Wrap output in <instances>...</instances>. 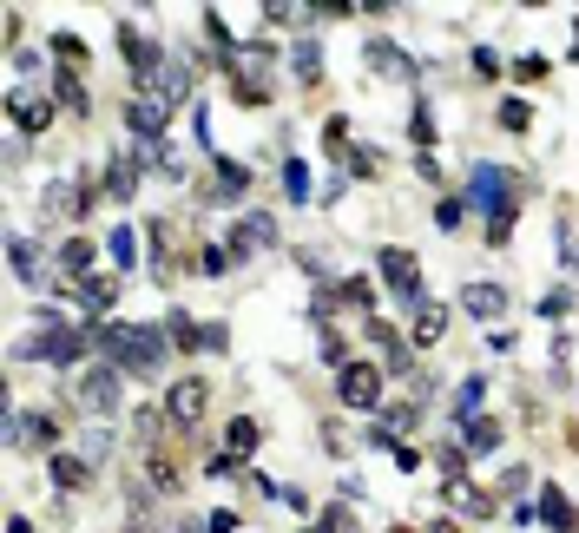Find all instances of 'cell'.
Instances as JSON below:
<instances>
[{"mask_svg":"<svg viewBox=\"0 0 579 533\" xmlns=\"http://www.w3.org/2000/svg\"><path fill=\"white\" fill-rule=\"evenodd\" d=\"M165 356H172V336L132 330V343H126V356H119V369H126V376H158V369H165Z\"/></svg>","mask_w":579,"mask_h":533,"instance_id":"cell-4","label":"cell"},{"mask_svg":"<svg viewBox=\"0 0 579 533\" xmlns=\"http://www.w3.org/2000/svg\"><path fill=\"white\" fill-rule=\"evenodd\" d=\"M165 336H172V349H185V356H191V349H204V323H198V316H185V310L165 316Z\"/></svg>","mask_w":579,"mask_h":533,"instance_id":"cell-18","label":"cell"},{"mask_svg":"<svg viewBox=\"0 0 579 533\" xmlns=\"http://www.w3.org/2000/svg\"><path fill=\"white\" fill-rule=\"evenodd\" d=\"M145 93H152L158 106L172 112L178 99H191V66H185V60H172V66H165V73H158V79H145Z\"/></svg>","mask_w":579,"mask_h":533,"instance_id":"cell-11","label":"cell"},{"mask_svg":"<svg viewBox=\"0 0 579 533\" xmlns=\"http://www.w3.org/2000/svg\"><path fill=\"white\" fill-rule=\"evenodd\" d=\"M7 264H14L20 283H33V244H27V237H14V244H7Z\"/></svg>","mask_w":579,"mask_h":533,"instance_id":"cell-33","label":"cell"},{"mask_svg":"<svg viewBox=\"0 0 579 533\" xmlns=\"http://www.w3.org/2000/svg\"><path fill=\"white\" fill-rule=\"evenodd\" d=\"M119 53H126V66L139 73V86H145V79H158L165 66H172L165 53H158V40H145V33L132 27V20H119Z\"/></svg>","mask_w":579,"mask_h":533,"instance_id":"cell-6","label":"cell"},{"mask_svg":"<svg viewBox=\"0 0 579 533\" xmlns=\"http://www.w3.org/2000/svg\"><path fill=\"white\" fill-rule=\"evenodd\" d=\"M264 244H277V224H270L264 211L231 224V257H251V251H264Z\"/></svg>","mask_w":579,"mask_h":533,"instance_id":"cell-12","label":"cell"},{"mask_svg":"<svg viewBox=\"0 0 579 533\" xmlns=\"http://www.w3.org/2000/svg\"><path fill=\"white\" fill-rule=\"evenodd\" d=\"M573 60H579V14H573Z\"/></svg>","mask_w":579,"mask_h":533,"instance_id":"cell-45","label":"cell"},{"mask_svg":"<svg viewBox=\"0 0 579 533\" xmlns=\"http://www.w3.org/2000/svg\"><path fill=\"white\" fill-rule=\"evenodd\" d=\"M231 264H237L231 251H211V244H204V251H198V270H204V277H218V270H231Z\"/></svg>","mask_w":579,"mask_h":533,"instance_id":"cell-39","label":"cell"},{"mask_svg":"<svg viewBox=\"0 0 579 533\" xmlns=\"http://www.w3.org/2000/svg\"><path fill=\"white\" fill-rule=\"evenodd\" d=\"M481 395H487V382L468 376L461 389H454V415H461V422H474V415H481Z\"/></svg>","mask_w":579,"mask_h":533,"instance_id":"cell-29","label":"cell"},{"mask_svg":"<svg viewBox=\"0 0 579 533\" xmlns=\"http://www.w3.org/2000/svg\"><path fill=\"white\" fill-rule=\"evenodd\" d=\"M461 310H468V316H501L507 290H501V283H468V290H461Z\"/></svg>","mask_w":579,"mask_h":533,"instance_id":"cell-17","label":"cell"},{"mask_svg":"<svg viewBox=\"0 0 579 533\" xmlns=\"http://www.w3.org/2000/svg\"><path fill=\"white\" fill-rule=\"evenodd\" d=\"M494 73H501V60H494L487 47H474V79H494Z\"/></svg>","mask_w":579,"mask_h":533,"instance_id":"cell-42","label":"cell"},{"mask_svg":"<svg viewBox=\"0 0 579 533\" xmlns=\"http://www.w3.org/2000/svg\"><path fill=\"white\" fill-rule=\"evenodd\" d=\"M316 527H323V533H356V514H349V507H329Z\"/></svg>","mask_w":579,"mask_h":533,"instance_id":"cell-40","label":"cell"},{"mask_svg":"<svg viewBox=\"0 0 579 533\" xmlns=\"http://www.w3.org/2000/svg\"><path fill=\"white\" fill-rule=\"evenodd\" d=\"M448 501H454V514H468V520H487V514H494V501H487L481 487H468V481H448Z\"/></svg>","mask_w":579,"mask_h":533,"instance_id":"cell-19","label":"cell"},{"mask_svg":"<svg viewBox=\"0 0 579 533\" xmlns=\"http://www.w3.org/2000/svg\"><path fill=\"white\" fill-rule=\"evenodd\" d=\"M290 66H297L303 86H323V47H316V40H303V47L290 53Z\"/></svg>","mask_w":579,"mask_h":533,"instance_id":"cell-25","label":"cell"},{"mask_svg":"<svg viewBox=\"0 0 579 533\" xmlns=\"http://www.w3.org/2000/svg\"><path fill=\"white\" fill-rule=\"evenodd\" d=\"M540 520H547L553 533H579V507L566 501L560 487H540Z\"/></svg>","mask_w":579,"mask_h":533,"instance_id":"cell-16","label":"cell"},{"mask_svg":"<svg viewBox=\"0 0 579 533\" xmlns=\"http://www.w3.org/2000/svg\"><path fill=\"white\" fill-rule=\"evenodd\" d=\"M533 126V106H527V99H507V106H501V132H527Z\"/></svg>","mask_w":579,"mask_h":533,"instance_id":"cell-32","label":"cell"},{"mask_svg":"<svg viewBox=\"0 0 579 533\" xmlns=\"http://www.w3.org/2000/svg\"><path fill=\"white\" fill-rule=\"evenodd\" d=\"M73 395H79V408H93V415H106V408H119V369H112V362H99V369H86Z\"/></svg>","mask_w":579,"mask_h":533,"instance_id":"cell-8","label":"cell"},{"mask_svg":"<svg viewBox=\"0 0 579 533\" xmlns=\"http://www.w3.org/2000/svg\"><path fill=\"white\" fill-rule=\"evenodd\" d=\"M514 79H520V86H540V79H547V60H540V53H520V60H514Z\"/></svg>","mask_w":579,"mask_h":533,"instance_id":"cell-35","label":"cell"},{"mask_svg":"<svg viewBox=\"0 0 579 533\" xmlns=\"http://www.w3.org/2000/svg\"><path fill=\"white\" fill-rule=\"evenodd\" d=\"M178 533H204V527H198V520H185V527H178Z\"/></svg>","mask_w":579,"mask_h":533,"instance_id":"cell-46","label":"cell"},{"mask_svg":"<svg viewBox=\"0 0 579 533\" xmlns=\"http://www.w3.org/2000/svg\"><path fill=\"white\" fill-rule=\"evenodd\" d=\"M336 395H343V408H376L382 402V369H376V362H349V369H336Z\"/></svg>","mask_w":579,"mask_h":533,"instance_id":"cell-5","label":"cell"},{"mask_svg":"<svg viewBox=\"0 0 579 533\" xmlns=\"http://www.w3.org/2000/svg\"><path fill=\"white\" fill-rule=\"evenodd\" d=\"M53 53H60L66 66H86V40H73V33H53Z\"/></svg>","mask_w":579,"mask_h":533,"instance_id":"cell-36","label":"cell"},{"mask_svg":"<svg viewBox=\"0 0 579 533\" xmlns=\"http://www.w3.org/2000/svg\"><path fill=\"white\" fill-rule=\"evenodd\" d=\"M441 330H448V310H441V303H422V310H415V343L435 349V343H441Z\"/></svg>","mask_w":579,"mask_h":533,"instance_id":"cell-23","label":"cell"},{"mask_svg":"<svg viewBox=\"0 0 579 533\" xmlns=\"http://www.w3.org/2000/svg\"><path fill=\"white\" fill-rule=\"evenodd\" d=\"M126 119H132V132H139V139L145 145H158V139H165V106H158V99H132V106H126Z\"/></svg>","mask_w":579,"mask_h":533,"instance_id":"cell-15","label":"cell"},{"mask_svg":"<svg viewBox=\"0 0 579 533\" xmlns=\"http://www.w3.org/2000/svg\"><path fill=\"white\" fill-rule=\"evenodd\" d=\"M7 119H14L20 132H47V126H53V99H40V93H7Z\"/></svg>","mask_w":579,"mask_h":533,"instance_id":"cell-10","label":"cell"},{"mask_svg":"<svg viewBox=\"0 0 579 533\" xmlns=\"http://www.w3.org/2000/svg\"><path fill=\"white\" fill-rule=\"evenodd\" d=\"M79 303L86 310H112L119 303V277H79Z\"/></svg>","mask_w":579,"mask_h":533,"instance_id":"cell-20","label":"cell"},{"mask_svg":"<svg viewBox=\"0 0 579 533\" xmlns=\"http://www.w3.org/2000/svg\"><path fill=\"white\" fill-rule=\"evenodd\" d=\"M461 435H468V455H494V448H501V422H487V415L461 422Z\"/></svg>","mask_w":579,"mask_h":533,"instance_id":"cell-21","label":"cell"},{"mask_svg":"<svg viewBox=\"0 0 579 533\" xmlns=\"http://www.w3.org/2000/svg\"><path fill=\"white\" fill-rule=\"evenodd\" d=\"M139 172H145V158L112 152V165H106V198H132V191H139Z\"/></svg>","mask_w":579,"mask_h":533,"instance_id":"cell-14","label":"cell"},{"mask_svg":"<svg viewBox=\"0 0 579 533\" xmlns=\"http://www.w3.org/2000/svg\"><path fill=\"white\" fill-rule=\"evenodd\" d=\"M336 290H343V303H349V310H362V316L376 310V283H362V277H343Z\"/></svg>","mask_w":579,"mask_h":533,"instance_id":"cell-30","label":"cell"},{"mask_svg":"<svg viewBox=\"0 0 579 533\" xmlns=\"http://www.w3.org/2000/svg\"><path fill=\"white\" fill-rule=\"evenodd\" d=\"M461 218H468V198H441V211H435V224H441V231H454Z\"/></svg>","mask_w":579,"mask_h":533,"instance_id":"cell-38","label":"cell"},{"mask_svg":"<svg viewBox=\"0 0 579 533\" xmlns=\"http://www.w3.org/2000/svg\"><path fill=\"white\" fill-rule=\"evenodd\" d=\"M53 93H60V106H66V112H79V119L93 112V93L79 86V73H53Z\"/></svg>","mask_w":579,"mask_h":533,"instance_id":"cell-22","label":"cell"},{"mask_svg":"<svg viewBox=\"0 0 579 533\" xmlns=\"http://www.w3.org/2000/svg\"><path fill=\"white\" fill-rule=\"evenodd\" d=\"M204 533H237V514H211V520H204Z\"/></svg>","mask_w":579,"mask_h":533,"instance_id":"cell-43","label":"cell"},{"mask_svg":"<svg viewBox=\"0 0 579 533\" xmlns=\"http://www.w3.org/2000/svg\"><path fill=\"white\" fill-rule=\"evenodd\" d=\"M408 132H415V145H435V119H428V106L408 112Z\"/></svg>","mask_w":579,"mask_h":533,"instance_id":"cell-37","label":"cell"},{"mask_svg":"<svg viewBox=\"0 0 579 533\" xmlns=\"http://www.w3.org/2000/svg\"><path fill=\"white\" fill-rule=\"evenodd\" d=\"M468 204L487 211V244H507V237H514V211L527 204V178L507 172V165H474L468 172Z\"/></svg>","mask_w":579,"mask_h":533,"instance_id":"cell-1","label":"cell"},{"mask_svg":"<svg viewBox=\"0 0 579 533\" xmlns=\"http://www.w3.org/2000/svg\"><path fill=\"white\" fill-rule=\"evenodd\" d=\"M53 481H60L66 494H79V487L93 481V468H86V461H79V455H53Z\"/></svg>","mask_w":579,"mask_h":533,"instance_id":"cell-26","label":"cell"},{"mask_svg":"<svg viewBox=\"0 0 579 533\" xmlns=\"http://www.w3.org/2000/svg\"><path fill=\"white\" fill-rule=\"evenodd\" d=\"M244 191H251V172H244L237 158H218V165H211V185H198V204H237Z\"/></svg>","mask_w":579,"mask_h":533,"instance_id":"cell-7","label":"cell"},{"mask_svg":"<svg viewBox=\"0 0 579 533\" xmlns=\"http://www.w3.org/2000/svg\"><path fill=\"white\" fill-rule=\"evenodd\" d=\"M7 435H14L20 448H47V455H53V448H60V415H20V408H14Z\"/></svg>","mask_w":579,"mask_h":533,"instance_id":"cell-9","label":"cell"},{"mask_svg":"<svg viewBox=\"0 0 579 533\" xmlns=\"http://www.w3.org/2000/svg\"><path fill=\"white\" fill-rule=\"evenodd\" d=\"M204 408H211V382H204V376L172 382V395H165V415H172V428H198Z\"/></svg>","mask_w":579,"mask_h":533,"instance_id":"cell-3","label":"cell"},{"mask_svg":"<svg viewBox=\"0 0 579 533\" xmlns=\"http://www.w3.org/2000/svg\"><path fill=\"white\" fill-rule=\"evenodd\" d=\"M376 270H382V283H389L408 310H422V303H428V290H422V257H415V251H402V244H382Z\"/></svg>","mask_w":579,"mask_h":533,"instance_id":"cell-2","label":"cell"},{"mask_svg":"<svg viewBox=\"0 0 579 533\" xmlns=\"http://www.w3.org/2000/svg\"><path fill=\"white\" fill-rule=\"evenodd\" d=\"M106 244H112V257H119V264H132V257H139V244H132V231H112Z\"/></svg>","mask_w":579,"mask_h":533,"instance_id":"cell-41","label":"cell"},{"mask_svg":"<svg viewBox=\"0 0 579 533\" xmlns=\"http://www.w3.org/2000/svg\"><path fill=\"white\" fill-rule=\"evenodd\" d=\"M415 422H422V402H395L382 428H389V435H402V428H415Z\"/></svg>","mask_w":579,"mask_h":533,"instance_id":"cell-34","label":"cell"},{"mask_svg":"<svg viewBox=\"0 0 579 533\" xmlns=\"http://www.w3.org/2000/svg\"><path fill=\"white\" fill-rule=\"evenodd\" d=\"M362 60L376 66L382 79H408V73H415V60H408V53L395 47V40H369V47H362Z\"/></svg>","mask_w":579,"mask_h":533,"instance_id":"cell-13","label":"cell"},{"mask_svg":"<svg viewBox=\"0 0 579 533\" xmlns=\"http://www.w3.org/2000/svg\"><path fill=\"white\" fill-rule=\"evenodd\" d=\"M283 198H290V204H310V165H303V158H290V165H283Z\"/></svg>","mask_w":579,"mask_h":533,"instance_id":"cell-28","label":"cell"},{"mask_svg":"<svg viewBox=\"0 0 579 533\" xmlns=\"http://www.w3.org/2000/svg\"><path fill=\"white\" fill-rule=\"evenodd\" d=\"M257 441H264V428H257V422H251V415H237V422H231V428H224V455H251Z\"/></svg>","mask_w":579,"mask_h":533,"instance_id":"cell-24","label":"cell"},{"mask_svg":"<svg viewBox=\"0 0 579 533\" xmlns=\"http://www.w3.org/2000/svg\"><path fill=\"white\" fill-rule=\"evenodd\" d=\"M86 264H93V237H73V244H60V270H73V277H79Z\"/></svg>","mask_w":579,"mask_h":533,"instance_id":"cell-31","label":"cell"},{"mask_svg":"<svg viewBox=\"0 0 579 533\" xmlns=\"http://www.w3.org/2000/svg\"><path fill=\"white\" fill-rule=\"evenodd\" d=\"M303 533H323V527H303Z\"/></svg>","mask_w":579,"mask_h":533,"instance_id":"cell-47","label":"cell"},{"mask_svg":"<svg viewBox=\"0 0 579 533\" xmlns=\"http://www.w3.org/2000/svg\"><path fill=\"white\" fill-rule=\"evenodd\" d=\"M428 533H461V527H454V520H435V527H428Z\"/></svg>","mask_w":579,"mask_h":533,"instance_id":"cell-44","label":"cell"},{"mask_svg":"<svg viewBox=\"0 0 579 533\" xmlns=\"http://www.w3.org/2000/svg\"><path fill=\"white\" fill-rule=\"evenodd\" d=\"M231 99H237V106H270V79H251V73H237L231 79Z\"/></svg>","mask_w":579,"mask_h":533,"instance_id":"cell-27","label":"cell"}]
</instances>
